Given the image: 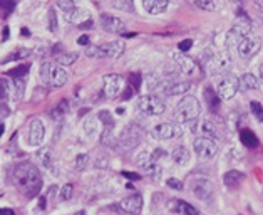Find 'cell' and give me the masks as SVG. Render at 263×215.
<instances>
[{
  "label": "cell",
  "mask_w": 263,
  "mask_h": 215,
  "mask_svg": "<svg viewBox=\"0 0 263 215\" xmlns=\"http://www.w3.org/2000/svg\"><path fill=\"white\" fill-rule=\"evenodd\" d=\"M12 184L24 194L27 199H34L42 189V177L39 168L30 162H20L12 170Z\"/></svg>",
  "instance_id": "obj_1"
},
{
  "label": "cell",
  "mask_w": 263,
  "mask_h": 215,
  "mask_svg": "<svg viewBox=\"0 0 263 215\" xmlns=\"http://www.w3.org/2000/svg\"><path fill=\"white\" fill-rule=\"evenodd\" d=\"M200 113H201L200 101L195 96L188 94L178 103L176 109H174V120H176V123H190L195 121L200 116Z\"/></svg>",
  "instance_id": "obj_2"
},
{
  "label": "cell",
  "mask_w": 263,
  "mask_h": 215,
  "mask_svg": "<svg viewBox=\"0 0 263 215\" xmlns=\"http://www.w3.org/2000/svg\"><path fill=\"white\" fill-rule=\"evenodd\" d=\"M40 77H42V81L47 86H50V88H62L69 79L67 72L52 62L42 64V67H40Z\"/></svg>",
  "instance_id": "obj_3"
},
{
  "label": "cell",
  "mask_w": 263,
  "mask_h": 215,
  "mask_svg": "<svg viewBox=\"0 0 263 215\" xmlns=\"http://www.w3.org/2000/svg\"><path fill=\"white\" fill-rule=\"evenodd\" d=\"M126 49V44L123 40H113V42L103 44V45H91L86 49V56L89 57H113L118 59Z\"/></svg>",
  "instance_id": "obj_4"
},
{
  "label": "cell",
  "mask_w": 263,
  "mask_h": 215,
  "mask_svg": "<svg viewBox=\"0 0 263 215\" xmlns=\"http://www.w3.org/2000/svg\"><path fill=\"white\" fill-rule=\"evenodd\" d=\"M252 30V22L248 17L245 15H240L238 20L235 22V25L232 27V29L228 30L227 34V45L228 47H238V44L242 42L243 39L248 37V34H250Z\"/></svg>",
  "instance_id": "obj_5"
},
{
  "label": "cell",
  "mask_w": 263,
  "mask_h": 215,
  "mask_svg": "<svg viewBox=\"0 0 263 215\" xmlns=\"http://www.w3.org/2000/svg\"><path fill=\"white\" fill-rule=\"evenodd\" d=\"M240 89V79L232 72H225L216 82V93L221 99H232Z\"/></svg>",
  "instance_id": "obj_6"
},
{
  "label": "cell",
  "mask_w": 263,
  "mask_h": 215,
  "mask_svg": "<svg viewBox=\"0 0 263 215\" xmlns=\"http://www.w3.org/2000/svg\"><path fill=\"white\" fill-rule=\"evenodd\" d=\"M144 130L137 125V123H129V125L123 130V135L119 138V146L123 150H132L139 145V141L142 138Z\"/></svg>",
  "instance_id": "obj_7"
},
{
  "label": "cell",
  "mask_w": 263,
  "mask_h": 215,
  "mask_svg": "<svg viewBox=\"0 0 263 215\" xmlns=\"http://www.w3.org/2000/svg\"><path fill=\"white\" fill-rule=\"evenodd\" d=\"M193 148H195V153L198 155V158L201 160H211L218 153V143L213 138H208V136H198L193 141Z\"/></svg>",
  "instance_id": "obj_8"
},
{
  "label": "cell",
  "mask_w": 263,
  "mask_h": 215,
  "mask_svg": "<svg viewBox=\"0 0 263 215\" xmlns=\"http://www.w3.org/2000/svg\"><path fill=\"white\" fill-rule=\"evenodd\" d=\"M137 108H139L141 113L149 114V116H158V114H163L166 109V104L161 98L154 94H147L142 96L137 101Z\"/></svg>",
  "instance_id": "obj_9"
},
{
  "label": "cell",
  "mask_w": 263,
  "mask_h": 215,
  "mask_svg": "<svg viewBox=\"0 0 263 215\" xmlns=\"http://www.w3.org/2000/svg\"><path fill=\"white\" fill-rule=\"evenodd\" d=\"M230 66H232V56H230L228 51H221L218 54H215V56L210 59L208 71L215 76L225 74V72L230 69Z\"/></svg>",
  "instance_id": "obj_10"
},
{
  "label": "cell",
  "mask_w": 263,
  "mask_h": 215,
  "mask_svg": "<svg viewBox=\"0 0 263 215\" xmlns=\"http://www.w3.org/2000/svg\"><path fill=\"white\" fill-rule=\"evenodd\" d=\"M238 54L242 59H252L255 54H258V51L262 49V39L260 37H252L248 35L238 44Z\"/></svg>",
  "instance_id": "obj_11"
},
{
  "label": "cell",
  "mask_w": 263,
  "mask_h": 215,
  "mask_svg": "<svg viewBox=\"0 0 263 215\" xmlns=\"http://www.w3.org/2000/svg\"><path fill=\"white\" fill-rule=\"evenodd\" d=\"M124 79L119 74H106L103 77V93L108 98H116L119 94V91L123 89Z\"/></svg>",
  "instance_id": "obj_12"
},
{
  "label": "cell",
  "mask_w": 263,
  "mask_h": 215,
  "mask_svg": "<svg viewBox=\"0 0 263 215\" xmlns=\"http://www.w3.org/2000/svg\"><path fill=\"white\" fill-rule=\"evenodd\" d=\"M191 189H193V194H195L200 200L210 202V200L213 199V185H211V182L206 180V178H196V180H193Z\"/></svg>",
  "instance_id": "obj_13"
},
{
  "label": "cell",
  "mask_w": 263,
  "mask_h": 215,
  "mask_svg": "<svg viewBox=\"0 0 263 215\" xmlns=\"http://www.w3.org/2000/svg\"><path fill=\"white\" fill-rule=\"evenodd\" d=\"M101 25L106 32H111V34H126V24L118 19L114 15H108V13H103L101 15Z\"/></svg>",
  "instance_id": "obj_14"
},
{
  "label": "cell",
  "mask_w": 263,
  "mask_h": 215,
  "mask_svg": "<svg viewBox=\"0 0 263 215\" xmlns=\"http://www.w3.org/2000/svg\"><path fill=\"white\" fill-rule=\"evenodd\" d=\"M151 135L156 140H171L174 136L181 135V130L176 125H173V123H161V125L154 128Z\"/></svg>",
  "instance_id": "obj_15"
},
{
  "label": "cell",
  "mask_w": 263,
  "mask_h": 215,
  "mask_svg": "<svg viewBox=\"0 0 263 215\" xmlns=\"http://www.w3.org/2000/svg\"><path fill=\"white\" fill-rule=\"evenodd\" d=\"M119 207H121L123 212H126V214H131V215L139 214L142 210V195L141 194H132V195L126 197V199L121 200Z\"/></svg>",
  "instance_id": "obj_16"
},
{
  "label": "cell",
  "mask_w": 263,
  "mask_h": 215,
  "mask_svg": "<svg viewBox=\"0 0 263 215\" xmlns=\"http://www.w3.org/2000/svg\"><path fill=\"white\" fill-rule=\"evenodd\" d=\"M44 135H45L44 123L40 121L39 118H34V120L30 121V126H29V145L39 146L44 141Z\"/></svg>",
  "instance_id": "obj_17"
},
{
  "label": "cell",
  "mask_w": 263,
  "mask_h": 215,
  "mask_svg": "<svg viewBox=\"0 0 263 215\" xmlns=\"http://www.w3.org/2000/svg\"><path fill=\"white\" fill-rule=\"evenodd\" d=\"M168 209L169 212L176 214V215H200L196 207H193L188 202L184 200H179V199H171L168 202Z\"/></svg>",
  "instance_id": "obj_18"
},
{
  "label": "cell",
  "mask_w": 263,
  "mask_h": 215,
  "mask_svg": "<svg viewBox=\"0 0 263 215\" xmlns=\"http://www.w3.org/2000/svg\"><path fill=\"white\" fill-rule=\"evenodd\" d=\"M173 59H174V62L178 64V67H179V71L183 72V74H188V76H191V74H195L196 72V64L193 59H190L188 56H184V54H173Z\"/></svg>",
  "instance_id": "obj_19"
},
{
  "label": "cell",
  "mask_w": 263,
  "mask_h": 215,
  "mask_svg": "<svg viewBox=\"0 0 263 215\" xmlns=\"http://www.w3.org/2000/svg\"><path fill=\"white\" fill-rule=\"evenodd\" d=\"M169 5V0H142V7L147 13H163Z\"/></svg>",
  "instance_id": "obj_20"
},
{
  "label": "cell",
  "mask_w": 263,
  "mask_h": 215,
  "mask_svg": "<svg viewBox=\"0 0 263 215\" xmlns=\"http://www.w3.org/2000/svg\"><path fill=\"white\" fill-rule=\"evenodd\" d=\"M66 20L67 22H71V24H76L77 27H79L81 24H84V22H87L91 19L89 17V13H87L86 10H82V8H79V7H76V8H72L71 12L69 13H66Z\"/></svg>",
  "instance_id": "obj_21"
},
{
  "label": "cell",
  "mask_w": 263,
  "mask_h": 215,
  "mask_svg": "<svg viewBox=\"0 0 263 215\" xmlns=\"http://www.w3.org/2000/svg\"><path fill=\"white\" fill-rule=\"evenodd\" d=\"M220 96L218 93H215L213 88H206L205 89V101H206V108L210 109L211 113H218L220 111Z\"/></svg>",
  "instance_id": "obj_22"
},
{
  "label": "cell",
  "mask_w": 263,
  "mask_h": 215,
  "mask_svg": "<svg viewBox=\"0 0 263 215\" xmlns=\"http://www.w3.org/2000/svg\"><path fill=\"white\" fill-rule=\"evenodd\" d=\"M191 84L186 81H173L171 86H166L163 89L164 93H168L169 96H178V94H186L190 91Z\"/></svg>",
  "instance_id": "obj_23"
},
{
  "label": "cell",
  "mask_w": 263,
  "mask_h": 215,
  "mask_svg": "<svg viewBox=\"0 0 263 215\" xmlns=\"http://www.w3.org/2000/svg\"><path fill=\"white\" fill-rule=\"evenodd\" d=\"M243 180H245V175L238 170H230V172L225 173V177H223V182L228 189H237Z\"/></svg>",
  "instance_id": "obj_24"
},
{
  "label": "cell",
  "mask_w": 263,
  "mask_h": 215,
  "mask_svg": "<svg viewBox=\"0 0 263 215\" xmlns=\"http://www.w3.org/2000/svg\"><path fill=\"white\" fill-rule=\"evenodd\" d=\"M193 130H198L200 131V135L201 136H208V138H213V140H216L218 138V131H216V128H215V125L211 121H200V125H198V128L196 126H193Z\"/></svg>",
  "instance_id": "obj_25"
},
{
  "label": "cell",
  "mask_w": 263,
  "mask_h": 215,
  "mask_svg": "<svg viewBox=\"0 0 263 215\" xmlns=\"http://www.w3.org/2000/svg\"><path fill=\"white\" fill-rule=\"evenodd\" d=\"M258 86H260V82L253 74L250 72H247V74H243L240 77V89L243 91H252V89H258Z\"/></svg>",
  "instance_id": "obj_26"
},
{
  "label": "cell",
  "mask_w": 263,
  "mask_h": 215,
  "mask_svg": "<svg viewBox=\"0 0 263 215\" xmlns=\"http://www.w3.org/2000/svg\"><path fill=\"white\" fill-rule=\"evenodd\" d=\"M171 157H173L174 162H176L178 165H181V167L188 165V162H190V152H188L184 146H176L174 152L171 153Z\"/></svg>",
  "instance_id": "obj_27"
},
{
  "label": "cell",
  "mask_w": 263,
  "mask_h": 215,
  "mask_svg": "<svg viewBox=\"0 0 263 215\" xmlns=\"http://www.w3.org/2000/svg\"><path fill=\"white\" fill-rule=\"evenodd\" d=\"M240 140H242V143L245 145L247 148H257L258 146V138L252 130H242L240 131Z\"/></svg>",
  "instance_id": "obj_28"
},
{
  "label": "cell",
  "mask_w": 263,
  "mask_h": 215,
  "mask_svg": "<svg viewBox=\"0 0 263 215\" xmlns=\"http://www.w3.org/2000/svg\"><path fill=\"white\" fill-rule=\"evenodd\" d=\"M77 54L76 52H62V54H57L55 56V61H57L59 66H71L77 61Z\"/></svg>",
  "instance_id": "obj_29"
},
{
  "label": "cell",
  "mask_w": 263,
  "mask_h": 215,
  "mask_svg": "<svg viewBox=\"0 0 263 215\" xmlns=\"http://www.w3.org/2000/svg\"><path fill=\"white\" fill-rule=\"evenodd\" d=\"M37 160H39L45 168L52 167V152H50V148H40L39 152H37Z\"/></svg>",
  "instance_id": "obj_30"
},
{
  "label": "cell",
  "mask_w": 263,
  "mask_h": 215,
  "mask_svg": "<svg viewBox=\"0 0 263 215\" xmlns=\"http://www.w3.org/2000/svg\"><path fill=\"white\" fill-rule=\"evenodd\" d=\"M114 128H111V126H104V131H103V135H101V141H103V145L106 146H114L118 143L116 138H114Z\"/></svg>",
  "instance_id": "obj_31"
},
{
  "label": "cell",
  "mask_w": 263,
  "mask_h": 215,
  "mask_svg": "<svg viewBox=\"0 0 263 215\" xmlns=\"http://www.w3.org/2000/svg\"><path fill=\"white\" fill-rule=\"evenodd\" d=\"M114 8L118 10H123V12H134V3L132 0H111Z\"/></svg>",
  "instance_id": "obj_32"
},
{
  "label": "cell",
  "mask_w": 263,
  "mask_h": 215,
  "mask_svg": "<svg viewBox=\"0 0 263 215\" xmlns=\"http://www.w3.org/2000/svg\"><path fill=\"white\" fill-rule=\"evenodd\" d=\"M67 106H69V103L66 101V99H64V101H61L57 104V106H55L52 111H50V116L54 118V120H61V118L64 116V114L67 113Z\"/></svg>",
  "instance_id": "obj_33"
},
{
  "label": "cell",
  "mask_w": 263,
  "mask_h": 215,
  "mask_svg": "<svg viewBox=\"0 0 263 215\" xmlns=\"http://www.w3.org/2000/svg\"><path fill=\"white\" fill-rule=\"evenodd\" d=\"M87 165H89V155H87V153L77 155L76 162H74V168H76L77 172H82V170H86Z\"/></svg>",
  "instance_id": "obj_34"
},
{
  "label": "cell",
  "mask_w": 263,
  "mask_h": 215,
  "mask_svg": "<svg viewBox=\"0 0 263 215\" xmlns=\"http://www.w3.org/2000/svg\"><path fill=\"white\" fill-rule=\"evenodd\" d=\"M84 131L89 136H94L98 133V121H96V118H87L84 121Z\"/></svg>",
  "instance_id": "obj_35"
},
{
  "label": "cell",
  "mask_w": 263,
  "mask_h": 215,
  "mask_svg": "<svg viewBox=\"0 0 263 215\" xmlns=\"http://www.w3.org/2000/svg\"><path fill=\"white\" fill-rule=\"evenodd\" d=\"M27 72H29V66L27 64H20V66H17L15 69H10L7 72V76L13 77V79H17V77H24Z\"/></svg>",
  "instance_id": "obj_36"
},
{
  "label": "cell",
  "mask_w": 263,
  "mask_h": 215,
  "mask_svg": "<svg viewBox=\"0 0 263 215\" xmlns=\"http://www.w3.org/2000/svg\"><path fill=\"white\" fill-rule=\"evenodd\" d=\"M196 7H200L201 10H208V12H213L216 5H215V0H193Z\"/></svg>",
  "instance_id": "obj_37"
},
{
  "label": "cell",
  "mask_w": 263,
  "mask_h": 215,
  "mask_svg": "<svg viewBox=\"0 0 263 215\" xmlns=\"http://www.w3.org/2000/svg\"><path fill=\"white\" fill-rule=\"evenodd\" d=\"M30 56V49H18L12 54V56H8L7 59H3V62H10V61H17V59H24V57H29Z\"/></svg>",
  "instance_id": "obj_38"
},
{
  "label": "cell",
  "mask_w": 263,
  "mask_h": 215,
  "mask_svg": "<svg viewBox=\"0 0 263 215\" xmlns=\"http://www.w3.org/2000/svg\"><path fill=\"white\" fill-rule=\"evenodd\" d=\"M250 109H252V113H253V116L257 118V121H263V106H262V103H258V101H252L250 103Z\"/></svg>",
  "instance_id": "obj_39"
},
{
  "label": "cell",
  "mask_w": 263,
  "mask_h": 215,
  "mask_svg": "<svg viewBox=\"0 0 263 215\" xmlns=\"http://www.w3.org/2000/svg\"><path fill=\"white\" fill-rule=\"evenodd\" d=\"M13 0H0V13H2L3 17H7L8 13L13 10Z\"/></svg>",
  "instance_id": "obj_40"
},
{
  "label": "cell",
  "mask_w": 263,
  "mask_h": 215,
  "mask_svg": "<svg viewBox=\"0 0 263 215\" xmlns=\"http://www.w3.org/2000/svg\"><path fill=\"white\" fill-rule=\"evenodd\" d=\"M57 7L61 8V10L64 12V15H66V13H69L72 8H76L77 5L74 3V0H57Z\"/></svg>",
  "instance_id": "obj_41"
},
{
  "label": "cell",
  "mask_w": 263,
  "mask_h": 215,
  "mask_svg": "<svg viewBox=\"0 0 263 215\" xmlns=\"http://www.w3.org/2000/svg\"><path fill=\"white\" fill-rule=\"evenodd\" d=\"M98 118H99L101 121H103V125H104V126L114 128V120H113V116H111V113H109V111H101Z\"/></svg>",
  "instance_id": "obj_42"
},
{
  "label": "cell",
  "mask_w": 263,
  "mask_h": 215,
  "mask_svg": "<svg viewBox=\"0 0 263 215\" xmlns=\"http://www.w3.org/2000/svg\"><path fill=\"white\" fill-rule=\"evenodd\" d=\"M72 192H74V187L71 184H66L61 189V200H64V202H66V200H71L72 199Z\"/></svg>",
  "instance_id": "obj_43"
},
{
  "label": "cell",
  "mask_w": 263,
  "mask_h": 215,
  "mask_svg": "<svg viewBox=\"0 0 263 215\" xmlns=\"http://www.w3.org/2000/svg\"><path fill=\"white\" fill-rule=\"evenodd\" d=\"M13 86H15L17 98H20V96L24 94V91H25V81H24V77H17V79L13 81Z\"/></svg>",
  "instance_id": "obj_44"
},
{
  "label": "cell",
  "mask_w": 263,
  "mask_h": 215,
  "mask_svg": "<svg viewBox=\"0 0 263 215\" xmlns=\"http://www.w3.org/2000/svg\"><path fill=\"white\" fill-rule=\"evenodd\" d=\"M49 29L50 32H57V15H55L54 8L49 10Z\"/></svg>",
  "instance_id": "obj_45"
},
{
  "label": "cell",
  "mask_w": 263,
  "mask_h": 215,
  "mask_svg": "<svg viewBox=\"0 0 263 215\" xmlns=\"http://www.w3.org/2000/svg\"><path fill=\"white\" fill-rule=\"evenodd\" d=\"M151 162V155L149 153H146V152H142L141 155H137V158H136V163L137 165H141L142 168H146V165Z\"/></svg>",
  "instance_id": "obj_46"
},
{
  "label": "cell",
  "mask_w": 263,
  "mask_h": 215,
  "mask_svg": "<svg viewBox=\"0 0 263 215\" xmlns=\"http://www.w3.org/2000/svg\"><path fill=\"white\" fill-rule=\"evenodd\" d=\"M8 82L5 79H0V99H7L8 98Z\"/></svg>",
  "instance_id": "obj_47"
},
{
  "label": "cell",
  "mask_w": 263,
  "mask_h": 215,
  "mask_svg": "<svg viewBox=\"0 0 263 215\" xmlns=\"http://www.w3.org/2000/svg\"><path fill=\"white\" fill-rule=\"evenodd\" d=\"M166 185L173 190H183V184L179 180H176V178H168V180H166Z\"/></svg>",
  "instance_id": "obj_48"
},
{
  "label": "cell",
  "mask_w": 263,
  "mask_h": 215,
  "mask_svg": "<svg viewBox=\"0 0 263 215\" xmlns=\"http://www.w3.org/2000/svg\"><path fill=\"white\" fill-rule=\"evenodd\" d=\"M191 47H193V40L191 39H184V40H181V42L178 44V49L181 52H188Z\"/></svg>",
  "instance_id": "obj_49"
},
{
  "label": "cell",
  "mask_w": 263,
  "mask_h": 215,
  "mask_svg": "<svg viewBox=\"0 0 263 215\" xmlns=\"http://www.w3.org/2000/svg\"><path fill=\"white\" fill-rule=\"evenodd\" d=\"M129 81H131V84L134 86V89H139V86H141V76L137 74V72H131V74H129Z\"/></svg>",
  "instance_id": "obj_50"
},
{
  "label": "cell",
  "mask_w": 263,
  "mask_h": 215,
  "mask_svg": "<svg viewBox=\"0 0 263 215\" xmlns=\"http://www.w3.org/2000/svg\"><path fill=\"white\" fill-rule=\"evenodd\" d=\"M8 114H10V108H8L7 104H0V121L5 120Z\"/></svg>",
  "instance_id": "obj_51"
},
{
  "label": "cell",
  "mask_w": 263,
  "mask_h": 215,
  "mask_svg": "<svg viewBox=\"0 0 263 215\" xmlns=\"http://www.w3.org/2000/svg\"><path fill=\"white\" fill-rule=\"evenodd\" d=\"M132 93H134V89L131 88V86H128L126 89H124V94H123V99H131L132 98Z\"/></svg>",
  "instance_id": "obj_52"
},
{
  "label": "cell",
  "mask_w": 263,
  "mask_h": 215,
  "mask_svg": "<svg viewBox=\"0 0 263 215\" xmlns=\"http://www.w3.org/2000/svg\"><path fill=\"white\" fill-rule=\"evenodd\" d=\"M123 175L129 178V180H139L141 175H137V173H132V172H123Z\"/></svg>",
  "instance_id": "obj_53"
},
{
  "label": "cell",
  "mask_w": 263,
  "mask_h": 215,
  "mask_svg": "<svg viewBox=\"0 0 263 215\" xmlns=\"http://www.w3.org/2000/svg\"><path fill=\"white\" fill-rule=\"evenodd\" d=\"M77 42H79L81 45H87L89 44V37H87V35H81V37L77 39Z\"/></svg>",
  "instance_id": "obj_54"
},
{
  "label": "cell",
  "mask_w": 263,
  "mask_h": 215,
  "mask_svg": "<svg viewBox=\"0 0 263 215\" xmlns=\"http://www.w3.org/2000/svg\"><path fill=\"white\" fill-rule=\"evenodd\" d=\"M79 29H92V20L89 19L87 22H84V24H81Z\"/></svg>",
  "instance_id": "obj_55"
},
{
  "label": "cell",
  "mask_w": 263,
  "mask_h": 215,
  "mask_svg": "<svg viewBox=\"0 0 263 215\" xmlns=\"http://www.w3.org/2000/svg\"><path fill=\"white\" fill-rule=\"evenodd\" d=\"M0 215H15L10 209H0Z\"/></svg>",
  "instance_id": "obj_56"
},
{
  "label": "cell",
  "mask_w": 263,
  "mask_h": 215,
  "mask_svg": "<svg viewBox=\"0 0 263 215\" xmlns=\"http://www.w3.org/2000/svg\"><path fill=\"white\" fill-rule=\"evenodd\" d=\"M257 5L260 7V10L263 12V0H257Z\"/></svg>",
  "instance_id": "obj_57"
},
{
  "label": "cell",
  "mask_w": 263,
  "mask_h": 215,
  "mask_svg": "<svg viewBox=\"0 0 263 215\" xmlns=\"http://www.w3.org/2000/svg\"><path fill=\"white\" fill-rule=\"evenodd\" d=\"M40 209H45V199H44V197L40 199Z\"/></svg>",
  "instance_id": "obj_58"
},
{
  "label": "cell",
  "mask_w": 263,
  "mask_h": 215,
  "mask_svg": "<svg viewBox=\"0 0 263 215\" xmlns=\"http://www.w3.org/2000/svg\"><path fill=\"white\" fill-rule=\"evenodd\" d=\"M7 37H8V29L3 30V39H7Z\"/></svg>",
  "instance_id": "obj_59"
},
{
  "label": "cell",
  "mask_w": 263,
  "mask_h": 215,
  "mask_svg": "<svg viewBox=\"0 0 263 215\" xmlns=\"http://www.w3.org/2000/svg\"><path fill=\"white\" fill-rule=\"evenodd\" d=\"M260 77H262V81H263V64L260 66Z\"/></svg>",
  "instance_id": "obj_60"
},
{
  "label": "cell",
  "mask_w": 263,
  "mask_h": 215,
  "mask_svg": "<svg viewBox=\"0 0 263 215\" xmlns=\"http://www.w3.org/2000/svg\"><path fill=\"white\" fill-rule=\"evenodd\" d=\"M2 133H3V125H0V136H2Z\"/></svg>",
  "instance_id": "obj_61"
},
{
  "label": "cell",
  "mask_w": 263,
  "mask_h": 215,
  "mask_svg": "<svg viewBox=\"0 0 263 215\" xmlns=\"http://www.w3.org/2000/svg\"><path fill=\"white\" fill-rule=\"evenodd\" d=\"M76 215H86V212H84V210H81V212H77Z\"/></svg>",
  "instance_id": "obj_62"
}]
</instances>
